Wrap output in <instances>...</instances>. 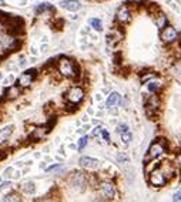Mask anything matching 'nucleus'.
<instances>
[{
    "label": "nucleus",
    "mask_w": 181,
    "mask_h": 202,
    "mask_svg": "<svg viewBox=\"0 0 181 202\" xmlns=\"http://www.w3.org/2000/svg\"><path fill=\"white\" fill-rule=\"evenodd\" d=\"M79 164L83 167V168H87V169H94L98 167V161L94 158H90V157H81L79 159Z\"/></svg>",
    "instance_id": "nucleus-12"
},
{
    "label": "nucleus",
    "mask_w": 181,
    "mask_h": 202,
    "mask_svg": "<svg viewBox=\"0 0 181 202\" xmlns=\"http://www.w3.org/2000/svg\"><path fill=\"white\" fill-rule=\"evenodd\" d=\"M177 165H178V168L181 169V152L177 155Z\"/></svg>",
    "instance_id": "nucleus-35"
},
{
    "label": "nucleus",
    "mask_w": 181,
    "mask_h": 202,
    "mask_svg": "<svg viewBox=\"0 0 181 202\" xmlns=\"http://www.w3.org/2000/svg\"><path fill=\"white\" fill-rule=\"evenodd\" d=\"M13 130H14L13 125H6V127L0 130V144H4L6 141H9V138L13 134Z\"/></svg>",
    "instance_id": "nucleus-14"
},
{
    "label": "nucleus",
    "mask_w": 181,
    "mask_h": 202,
    "mask_svg": "<svg viewBox=\"0 0 181 202\" xmlns=\"http://www.w3.org/2000/svg\"><path fill=\"white\" fill-rule=\"evenodd\" d=\"M173 199H174V201H181V191H178L177 194H174Z\"/></svg>",
    "instance_id": "nucleus-32"
},
{
    "label": "nucleus",
    "mask_w": 181,
    "mask_h": 202,
    "mask_svg": "<svg viewBox=\"0 0 181 202\" xmlns=\"http://www.w3.org/2000/svg\"><path fill=\"white\" fill-rule=\"evenodd\" d=\"M57 168H60V164L51 165V167H49V168H47V171H54V169H57Z\"/></svg>",
    "instance_id": "nucleus-34"
},
{
    "label": "nucleus",
    "mask_w": 181,
    "mask_h": 202,
    "mask_svg": "<svg viewBox=\"0 0 181 202\" xmlns=\"http://www.w3.org/2000/svg\"><path fill=\"white\" fill-rule=\"evenodd\" d=\"M147 88H148L150 93H157V91L161 88V84L157 83V81H150V83L147 84Z\"/></svg>",
    "instance_id": "nucleus-22"
},
{
    "label": "nucleus",
    "mask_w": 181,
    "mask_h": 202,
    "mask_svg": "<svg viewBox=\"0 0 181 202\" xmlns=\"http://www.w3.org/2000/svg\"><path fill=\"white\" fill-rule=\"evenodd\" d=\"M49 10H53V7H51L50 3H41L40 6L36 7V14H41L44 11H49Z\"/></svg>",
    "instance_id": "nucleus-21"
},
{
    "label": "nucleus",
    "mask_w": 181,
    "mask_h": 202,
    "mask_svg": "<svg viewBox=\"0 0 181 202\" xmlns=\"http://www.w3.org/2000/svg\"><path fill=\"white\" fill-rule=\"evenodd\" d=\"M3 157H4V154H3L2 151H0V158H3Z\"/></svg>",
    "instance_id": "nucleus-39"
},
{
    "label": "nucleus",
    "mask_w": 181,
    "mask_h": 202,
    "mask_svg": "<svg viewBox=\"0 0 181 202\" xmlns=\"http://www.w3.org/2000/svg\"><path fill=\"white\" fill-rule=\"evenodd\" d=\"M20 95V88L16 87V85H12V87L7 88L6 91V97L7 98H16Z\"/></svg>",
    "instance_id": "nucleus-19"
},
{
    "label": "nucleus",
    "mask_w": 181,
    "mask_h": 202,
    "mask_svg": "<svg viewBox=\"0 0 181 202\" xmlns=\"http://www.w3.org/2000/svg\"><path fill=\"white\" fill-rule=\"evenodd\" d=\"M168 20H167V16H165L164 13H160L157 16V19H155V26L160 29V30H163L165 26H167Z\"/></svg>",
    "instance_id": "nucleus-18"
},
{
    "label": "nucleus",
    "mask_w": 181,
    "mask_h": 202,
    "mask_svg": "<svg viewBox=\"0 0 181 202\" xmlns=\"http://www.w3.org/2000/svg\"><path fill=\"white\" fill-rule=\"evenodd\" d=\"M167 151V142H165L164 138H158L155 140L153 144L150 145V148H148V152H147V157H145L144 161L145 162H150V161H154L160 157L163 152Z\"/></svg>",
    "instance_id": "nucleus-1"
},
{
    "label": "nucleus",
    "mask_w": 181,
    "mask_h": 202,
    "mask_svg": "<svg viewBox=\"0 0 181 202\" xmlns=\"http://www.w3.org/2000/svg\"><path fill=\"white\" fill-rule=\"evenodd\" d=\"M88 23H90L91 29H94V30H97V31L103 30V23H101L100 19H90V20H88Z\"/></svg>",
    "instance_id": "nucleus-20"
},
{
    "label": "nucleus",
    "mask_w": 181,
    "mask_h": 202,
    "mask_svg": "<svg viewBox=\"0 0 181 202\" xmlns=\"http://www.w3.org/2000/svg\"><path fill=\"white\" fill-rule=\"evenodd\" d=\"M117 20L120 21L121 24H126L131 20V13L127 6H121L117 10Z\"/></svg>",
    "instance_id": "nucleus-10"
},
{
    "label": "nucleus",
    "mask_w": 181,
    "mask_h": 202,
    "mask_svg": "<svg viewBox=\"0 0 181 202\" xmlns=\"http://www.w3.org/2000/svg\"><path fill=\"white\" fill-rule=\"evenodd\" d=\"M160 165H161V162H158V161L151 162V164H147V165H145V174H151V172L154 171V169H157Z\"/></svg>",
    "instance_id": "nucleus-25"
},
{
    "label": "nucleus",
    "mask_w": 181,
    "mask_h": 202,
    "mask_svg": "<svg viewBox=\"0 0 181 202\" xmlns=\"http://www.w3.org/2000/svg\"><path fill=\"white\" fill-rule=\"evenodd\" d=\"M100 189L103 196H106V199H114V196H116V186H114L113 182H108V181L101 182Z\"/></svg>",
    "instance_id": "nucleus-7"
},
{
    "label": "nucleus",
    "mask_w": 181,
    "mask_h": 202,
    "mask_svg": "<svg viewBox=\"0 0 181 202\" xmlns=\"http://www.w3.org/2000/svg\"><path fill=\"white\" fill-rule=\"evenodd\" d=\"M57 68L60 71V74L67 78H74L77 76V67L76 64L67 57H61L57 61Z\"/></svg>",
    "instance_id": "nucleus-2"
},
{
    "label": "nucleus",
    "mask_w": 181,
    "mask_h": 202,
    "mask_svg": "<svg viewBox=\"0 0 181 202\" xmlns=\"http://www.w3.org/2000/svg\"><path fill=\"white\" fill-rule=\"evenodd\" d=\"M47 128H44V127H41V128H36V130H33V132L30 134V137L29 138L31 140V141H37V140H41V138H44V135L47 134Z\"/></svg>",
    "instance_id": "nucleus-15"
},
{
    "label": "nucleus",
    "mask_w": 181,
    "mask_h": 202,
    "mask_svg": "<svg viewBox=\"0 0 181 202\" xmlns=\"http://www.w3.org/2000/svg\"><path fill=\"white\" fill-rule=\"evenodd\" d=\"M101 137L106 142H110V134H108L107 130H101Z\"/></svg>",
    "instance_id": "nucleus-28"
},
{
    "label": "nucleus",
    "mask_w": 181,
    "mask_h": 202,
    "mask_svg": "<svg viewBox=\"0 0 181 202\" xmlns=\"http://www.w3.org/2000/svg\"><path fill=\"white\" fill-rule=\"evenodd\" d=\"M34 73H36V70H29V71H26L24 74L20 76V78H19V84H20V87H29V85L33 83Z\"/></svg>",
    "instance_id": "nucleus-11"
},
{
    "label": "nucleus",
    "mask_w": 181,
    "mask_h": 202,
    "mask_svg": "<svg viewBox=\"0 0 181 202\" xmlns=\"http://www.w3.org/2000/svg\"><path fill=\"white\" fill-rule=\"evenodd\" d=\"M87 141H88V137H87V135H83V137L79 140V144H77V149H79V151H81V149H83L84 147L87 145Z\"/></svg>",
    "instance_id": "nucleus-26"
},
{
    "label": "nucleus",
    "mask_w": 181,
    "mask_h": 202,
    "mask_svg": "<svg viewBox=\"0 0 181 202\" xmlns=\"http://www.w3.org/2000/svg\"><path fill=\"white\" fill-rule=\"evenodd\" d=\"M96 100H97V101H101V100H103V97H101V94H97V95H96Z\"/></svg>",
    "instance_id": "nucleus-37"
},
{
    "label": "nucleus",
    "mask_w": 181,
    "mask_h": 202,
    "mask_svg": "<svg viewBox=\"0 0 181 202\" xmlns=\"http://www.w3.org/2000/svg\"><path fill=\"white\" fill-rule=\"evenodd\" d=\"M101 130H103L101 127H96V128H94V130H93V135H94V137H97L98 134H101Z\"/></svg>",
    "instance_id": "nucleus-31"
},
{
    "label": "nucleus",
    "mask_w": 181,
    "mask_h": 202,
    "mask_svg": "<svg viewBox=\"0 0 181 202\" xmlns=\"http://www.w3.org/2000/svg\"><path fill=\"white\" fill-rule=\"evenodd\" d=\"M154 77H155L154 73H150V74H147V76H143V77H141V83H147L150 78H154Z\"/></svg>",
    "instance_id": "nucleus-29"
},
{
    "label": "nucleus",
    "mask_w": 181,
    "mask_h": 202,
    "mask_svg": "<svg viewBox=\"0 0 181 202\" xmlns=\"http://www.w3.org/2000/svg\"><path fill=\"white\" fill-rule=\"evenodd\" d=\"M165 182H167V175L160 167L150 174V184L153 186H163L165 185Z\"/></svg>",
    "instance_id": "nucleus-3"
},
{
    "label": "nucleus",
    "mask_w": 181,
    "mask_h": 202,
    "mask_svg": "<svg viewBox=\"0 0 181 202\" xmlns=\"http://www.w3.org/2000/svg\"><path fill=\"white\" fill-rule=\"evenodd\" d=\"M128 131V125L127 124H118L117 127H116V132L117 134H123V132Z\"/></svg>",
    "instance_id": "nucleus-27"
},
{
    "label": "nucleus",
    "mask_w": 181,
    "mask_h": 202,
    "mask_svg": "<svg viewBox=\"0 0 181 202\" xmlns=\"http://www.w3.org/2000/svg\"><path fill=\"white\" fill-rule=\"evenodd\" d=\"M13 81H14V76L10 74L7 78H4V80H3V84L4 85H10V83H13Z\"/></svg>",
    "instance_id": "nucleus-30"
},
{
    "label": "nucleus",
    "mask_w": 181,
    "mask_h": 202,
    "mask_svg": "<svg viewBox=\"0 0 181 202\" xmlns=\"http://www.w3.org/2000/svg\"><path fill=\"white\" fill-rule=\"evenodd\" d=\"M177 39H178V33L174 27L165 26L161 30V40L164 41V43H174Z\"/></svg>",
    "instance_id": "nucleus-5"
},
{
    "label": "nucleus",
    "mask_w": 181,
    "mask_h": 202,
    "mask_svg": "<svg viewBox=\"0 0 181 202\" xmlns=\"http://www.w3.org/2000/svg\"><path fill=\"white\" fill-rule=\"evenodd\" d=\"M4 4H6V2H4V0H0V7L4 6Z\"/></svg>",
    "instance_id": "nucleus-38"
},
{
    "label": "nucleus",
    "mask_w": 181,
    "mask_h": 202,
    "mask_svg": "<svg viewBox=\"0 0 181 202\" xmlns=\"http://www.w3.org/2000/svg\"><path fill=\"white\" fill-rule=\"evenodd\" d=\"M158 107H160V98L157 95H151L150 98L145 103V112H147L148 117H154L155 112H157Z\"/></svg>",
    "instance_id": "nucleus-6"
},
{
    "label": "nucleus",
    "mask_w": 181,
    "mask_h": 202,
    "mask_svg": "<svg viewBox=\"0 0 181 202\" xmlns=\"http://www.w3.org/2000/svg\"><path fill=\"white\" fill-rule=\"evenodd\" d=\"M21 191H23V194H26V195H31V194H34L36 192V185H34L33 181H26L21 185Z\"/></svg>",
    "instance_id": "nucleus-17"
},
{
    "label": "nucleus",
    "mask_w": 181,
    "mask_h": 202,
    "mask_svg": "<svg viewBox=\"0 0 181 202\" xmlns=\"http://www.w3.org/2000/svg\"><path fill=\"white\" fill-rule=\"evenodd\" d=\"M60 7L67 11H79L81 9V3L79 0H61Z\"/></svg>",
    "instance_id": "nucleus-9"
},
{
    "label": "nucleus",
    "mask_w": 181,
    "mask_h": 202,
    "mask_svg": "<svg viewBox=\"0 0 181 202\" xmlns=\"http://www.w3.org/2000/svg\"><path fill=\"white\" fill-rule=\"evenodd\" d=\"M117 162H120V164H127V162H130V157H128L127 152H118Z\"/></svg>",
    "instance_id": "nucleus-23"
},
{
    "label": "nucleus",
    "mask_w": 181,
    "mask_h": 202,
    "mask_svg": "<svg viewBox=\"0 0 181 202\" xmlns=\"http://www.w3.org/2000/svg\"><path fill=\"white\" fill-rule=\"evenodd\" d=\"M71 185L76 186L77 189H84V185H86V174L83 172H74L71 175Z\"/></svg>",
    "instance_id": "nucleus-8"
},
{
    "label": "nucleus",
    "mask_w": 181,
    "mask_h": 202,
    "mask_svg": "<svg viewBox=\"0 0 181 202\" xmlns=\"http://www.w3.org/2000/svg\"><path fill=\"white\" fill-rule=\"evenodd\" d=\"M0 30H2V24H0Z\"/></svg>",
    "instance_id": "nucleus-40"
},
{
    "label": "nucleus",
    "mask_w": 181,
    "mask_h": 202,
    "mask_svg": "<svg viewBox=\"0 0 181 202\" xmlns=\"http://www.w3.org/2000/svg\"><path fill=\"white\" fill-rule=\"evenodd\" d=\"M120 100H121V97H120L118 93H111V94L107 97V100H106V107L111 108L113 105L120 104Z\"/></svg>",
    "instance_id": "nucleus-16"
},
{
    "label": "nucleus",
    "mask_w": 181,
    "mask_h": 202,
    "mask_svg": "<svg viewBox=\"0 0 181 202\" xmlns=\"http://www.w3.org/2000/svg\"><path fill=\"white\" fill-rule=\"evenodd\" d=\"M81 121H83V122H87V121H88V115H87V114H84L83 117H81Z\"/></svg>",
    "instance_id": "nucleus-36"
},
{
    "label": "nucleus",
    "mask_w": 181,
    "mask_h": 202,
    "mask_svg": "<svg viewBox=\"0 0 181 202\" xmlns=\"http://www.w3.org/2000/svg\"><path fill=\"white\" fill-rule=\"evenodd\" d=\"M121 39H123V33H121L120 30H117V29H113V30L107 34V41L111 46H116L117 43H120Z\"/></svg>",
    "instance_id": "nucleus-13"
},
{
    "label": "nucleus",
    "mask_w": 181,
    "mask_h": 202,
    "mask_svg": "<svg viewBox=\"0 0 181 202\" xmlns=\"http://www.w3.org/2000/svg\"><path fill=\"white\" fill-rule=\"evenodd\" d=\"M120 135H121V141H123V144L124 145H128L131 142V140H133V135H131L130 131H126V132H123V134H120Z\"/></svg>",
    "instance_id": "nucleus-24"
},
{
    "label": "nucleus",
    "mask_w": 181,
    "mask_h": 202,
    "mask_svg": "<svg viewBox=\"0 0 181 202\" xmlns=\"http://www.w3.org/2000/svg\"><path fill=\"white\" fill-rule=\"evenodd\" d=\"M4 201H19V199H17V196L16 195H9V196H6V198H4Z\"/></svg>",
    "instance_id": "nucleus-33"
},
{
    "label": "nucleus",
    "mask_w": 181,
    "mask_h": 202,
    "mask_svg": "<svg viewBox=\"0 0 181 202\" xmlns=\"http://www.w3.org/2000/svg\"><path fill=\"white\" fill-rule=\"evenodd\" d=\"M84 98V91L81 87H71L66 93V100L71 104H79Z\"/></svg>",
    "instance_id": "nucleus-4"
}]
</instances>
